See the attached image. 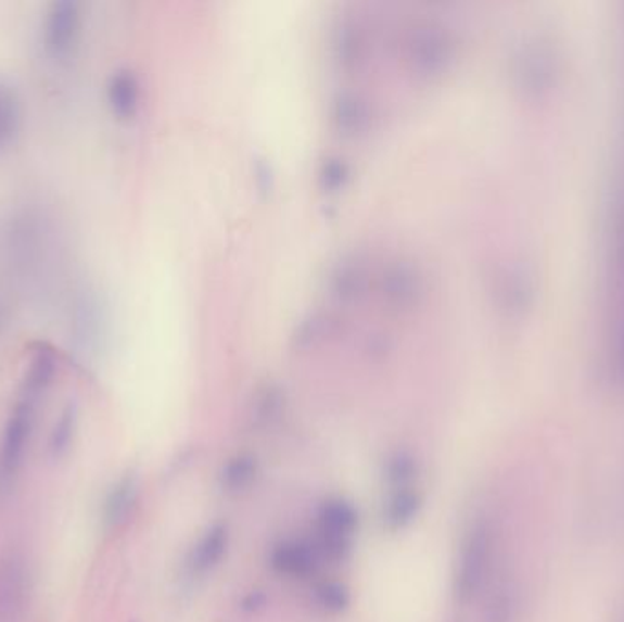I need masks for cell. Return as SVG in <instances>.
I'll use <instances>...</instances> for the list:
<instances>
[{"label": "cell", "instance_id": "1", "mask_svg": "<svg viewBox=\"0 0 624 622\" xmlns=\"http://www.w3.org/2000/svg\"><path fill=\"white\" fill-rule=\"evenodd\" d=\"M53 372H55V358L52 351L40 348L26 372L17 406L13 409L12 417L8 418L7 428L0 440V493L10 492L15 484L24 462L29 436L34 431L35 412L40 396L52 382Z\"/></svg>", "mask_w": 624, "mask_h": 622}, {"label": "cell", "instance_id": "2", "mask_svg": "<svg viewBox=\"0 0 624 622\" xmlns=\"http://www.w3.org/2000/svg\"><path fill=\"white\" fill-rule=\"evenodd\" d=\"M495 530L486 517H479L466 531L455 568V595L460 602L481 597L492 581L495 566Z\"/></svg>", "mask_w": 624, "mask_h": 622}, {"label": "cell", "instance_id": "3", "mask_svg": "<svg viewBox=\"0 0 624 622\" xmlns=\"http://www.w3.org/2000/svg\"><path fill=\"white\" fill-rule=\"evenodd\" d=\"M358 511L345 498H329L321 504L316 515V548L321 559L340 562L347 559L353 549Z\"/></svg>", "mask_w": 624, "mask_h": 622}, {"label": "cell", "instance_id": "4", "mask_svg": "<svg viewBox=\"0 0 624 622\" xmlns=\"http://www.w3.org/2000/svg\"><path fill=\"white\" fill-rule=\"evenodd\" d=\"M321 562L316 544L304 538H283L270 549V568L286 579H309L320 570Z\"/></svg>", "mask_w": 624, "mask_h": 622}, {"label": "cell", "instance_id": "5", "mask_svg": "<svg viewBox=\"0 0 624 622\" xmlns=\"http://www.w3.org/2000/svg\"><path fill=\"white\" fill-rule=\"evenodd\" d=\"M77 34H79V7L69 0L52 4L44 29L48 52L52 53L53 58H66L77 42Z\"/></svg>", "mask_w": 624, "mask_h": 622}, {"label": "cell", "instance_id": "6", "mask_svg": "<svg viewBox=\"0 0 624 622\" xmlns=\"http://www.w3.org/2000/svg\"><path fill=\"white\" fill-rule=\"evenodd\" d=\"M26 570L23 560L8 557L0 560V622H17L26 602Z\"/></svg>", "mask_w": 624, "mask_h": 622}, {"label": "cell", "instance_id": "7", "mask_svg": "<svg viewBox=\"0 0 624 622\" xmlns=\"http://www.w3.org/2000/svg\"><path fill=\"white\" fill-rule=\"evenodd\" d=\"M519 615V592L510 576H492L484 589V622H515Z\"/></svg>", "mask_w": 624, "mask_h": 622}, {"label": "cell", "instance_id": "8", "mask_svg": "<svg viewBox=\"0 0 624 622\" xmlns=\"http://www.w3.org/2000/svg\"><path fill=\"white\" fill-rule=\"evenodd\" d=\"M229 530L225 524H214L201 535L189 557L190 570L194 575H206L224 560L229 549Z\"/></svg>", "mask_w": 624, "mask_h": 622}, {"label": "cell", "instance_id": "9", "mask_svg": "<svg viewBox=\"0 0 624 622\" xmlns=\"http://www.w3.org/2000/svg\"><path fill=\"white\" fill-rule=\"evenodd\" d=\"M139 485L133 474H125L123 479L115 482L110 490L109 497L104 500V522L109 528L127 522L128 517L136 508L138 500Z\"/></svg>", "mask_w": 624, "mask_h": 622}, {"label": "cell", "instance_id": "10", "mask_svg": "<svg viewBox=\"0 0 624 622\" xmlns=\"http://www.w3.org/2000/svg\"><path fill=\"white\" fill-rule=\"evenodd\" d=\"M422 509V497L415 487H400L391 492L384 508V525L390 531L406 530Z\"/></svg>", "mask_w": 624, "mask_h": 622}, {"label": "cell", "instance_id": "11", "mask_svg": "<svg viewBox=\"0 0 624 622\" xmlns=\"http://www.w3.org/2000/svg\"><path fill=\"white\" fill-rule=\"evenodd\" d=\"M21 125L18 93L7 80H0V154L15 141Z\"/></svg>", "mask_w": 624, "mask_h": 622}, {"label": "cell", "instance_id": "12", "mask_svg": "<svg viewBox=\"0 0 624 622\" xmlns=\"http://www.w3.org/2000/svg\"><path fill=\"white\" fill-rule=\"evenodd\" d=\"M258 477V462L253 455L240 453L229 458L221 469V485L227 493L240 495L246 492Z\"/></svg>", "mask_w": 624, "mask_h": 622}, {"label": "cell", "instance_id": "13", "mask_svg": "<svg viewBox=\"0 0 624 622\" xmlns=\"http://www.w3.org/2000/svg\"><path fill=\"white\" fill-rule=\"evenodd\" d=\"M109 103L114 114L130 117L138 109V82L128 72L115 74L109 82Z\"/></svg>", "mask_w": 624, "mask_h": 622}, {"label": "cell", "instance_id": "14", "mask_svg": "<svg viewBox=\"0 0 624 622\" xmlns=\"http://www.w3.org/2000/svg\"><path fill=\"white\" fill-rule=\"evenodd\" d=\"M313 599L316 608L327 615H340L349 608L351 592L339 581H323L313 592Z\"/></svg>", "mask_w": 624, "mask_h": 622}, {"label": "cell", "instance_id": "15", "mask_svg": "<svg viewBox=\"0 0 624 622\" xmlns=\"http://www.w3.org/2000/svg\"><path fill=\"white\" fill-rule=\"evenodd\" d=\"M417 473H419V466L411 453L395 452L385 462V480L391 485V490L411 487Z\"/></svg>", "mask_w": 624, "mask_h": 622}, {"label": "cell", "instance_id": "16", "mask_svg": "<svg viewBox=\"0 0 624 622\" xmlns=\"http://www.w3.org/2000/svg\"><path fill=\"white\" fill-rule=\"evenodd\" d=\"M74 429L75 411L74 407L69 406L59 418V422L53 428L52 436H50V452H52L53 457H63L64 453L68 452L72 439H74Z\"/></svg>", "mask_w": 624, "mask_h": 622}, {"label": "cell", "instance_id": "17", "mask_svg": "<svg viewBox=\"0 0 624 622\" xmlns=\"http://www.w3.org/2000/svg\"><path fill=\"white\" fill-rule=\"evenodd\" d=\"M613 622H624V597L621 600V606H619L617 613L613 617Z\"/></svg>", "mask_w": 624, "mask_h": 622}]
</instances>
